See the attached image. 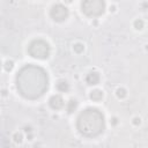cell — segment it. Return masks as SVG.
Listing matches in <instances>:
<instances>
[{
	"label": "cell",
	"mask_w": 148,
	"mask_h": 148,
	"mask_svg": "<svg viewBox=\"0 0 148 148\" xmlns=\"http://www.w3.org/2000/svg\"><path fill=\"white\" fill-rule=\"evenodd\" d=\"M47 74L39 67L28 65L16 76V87L25 98H37L44 94L49 86Z\"/></svg>",
	"instance_id": "6da1fadb"
},
{
	"label": "cell",
	"mask_w": 148,
	"mask_h": 148,
	"mask_svg": "<svg viewBox=\"0 0 148 148\" xmlns=\"http://www.w3.org/2000/svg\"><path fill=\"white\" fill-rule=\"evenodd\" d=\"M76 125L82 135L92 138L104 131V117L99 110L89 108L80 113Z\"/></svg>",
	"instance_id": "7a4b0ae2"
},
{
	"label": "cell",
	"mask_w": 148,
	"mask_h": 148,
	"mask_svg": "<svg viewBox=\"0 0 148 148\" xmlns=\"http://www.w3.org/2000/svg\"><path fill=\"white\" fill-rule=\"evenodd\" d=\"M28 52L31 57L37 59H46L50 56V46L43 39L32 40L28 47Z\"/></svg>",
	"instance_id": "3957f363"
},
{
	"label": "cell",
	"mask_w": 148,
	"mask_h": 148,
	"mask_svg": "<svg viewBox=\"0 0 148 148\" xmlns=\"http://www.w3.org/2000/svg\"><path fill=\"white\" fill-rule=\"evenodd\" d=\"M82 12L88 16H99L104 13L105 3L101 0H88L83 1L82 5Z\"/></svg>",
	"instance_id": "277c9868"
},
{
	"label": "cell",
	"mask_w": 148,
	"mask_h": 148,
	"mask_svg": "<svg viewBox=\"0 0 148 148\" xmlns=\"http://www.w3.org/2000/svg\"><path fill=\"white\" fill-rule=\"evenodd\" d=\"M50 15L51 17L57 21V22H62L65 21L67 17H68V9L61 5V3H57L54 5L52 8H51V12H50Z\"/></svg>",
	"instance_id": "5b68a950"
},
{
	"label": "cell",
	"mask_w": 148,
	"mask_h": 148,
	"mask_svg": "<svg viewBox=\"0 0 148 148\" xmlns=\"http://www.w3.org/2000/svg\"><path fill=\"white\" fill-rule=\"evenodd\" d=\"M49 103H50V106L52 109H54V110H59V109H61L64 106V99H62V97L60 95H53L50 98Z\"/></svg>",
	"instance_id": "8992f818"
},
{
	"label": "cell",
	"mask_w": 148,
	"mask_h": 148,
	"mask_svg": "<svg viewBox=\"0 0 148 148\" xmlns=\"http://www.w3.org/2000/svg\"><path fill=\"white\" fill-rule=\"evenodd\" d=\"M86 82L90 86L97 84L99 82V74L97 72H90L89 74H87L86 76Z\"/></svg>",
	"instance_id": "52a82bcc"
},
{
	"label": "cell",
	"mask_w": 148,
	"mask_h": 148,
	"mask_svg": "<svg viewBox=\"0 0 148 148\" xmlns=\"http://www.w3.org/2000/svg\"><path fill=\"white\" fill-rule=\"evenodd\" d=\"M90 98H91L92 101L98 102V101H101V99L103 98V92H102L101 90H98V89L92 90V91L90 92Z\"/></svg>",
	"instance_id": "ba28073f"
},
{
	"label": "cell",
	"mask_w": 148,
	"mask_h": 148,
	"mask_svg": "<svg viewBox=\"0 0 148 148\" xmlns=\"http://www.w3.org/2000/svg\"><path fill=\"white\" fill-rule=\"evenodd\" d=\"M57 89H58L59 91L65 92V91H67V90L69 89V86H68V83H67L66 81H59V82L57 83Z\"/></svg>",
	"instance_id": "9c48e42d"
},
{
	"label": "cell",
	"mask_w": 148,
	"mask_h": 148,
	"mask_svg": "<svg viewBox=\"0 0 148 148\" xmlns=\"http://www.w3.org/2000/svg\"><path fill=\"white\" fill-rule=\"evenodd\" d=\"M76 105H77L76 101H75V99H71V101L68 102V104H67V111H68L69 113L73 112V111L76 109Z\"/></svg>",
	"instance_id": "30bf717a"
},
{
	"label": "cell",
	"mask_w": 148,
	"mask_h": 148,
	"mask_svg": "<svg viewBox=\"0 0 148 148\" xmlns=\"http://www.w3.org/2000/svg\"><path fill=\"white\" fill-rule=\"evenodd\" d=\"M83 50H84V46H83L81 43H76V44L74 45V51H75V52H77V53H81Z\"/></svg>",
	"instance_id": "8fae6325"
},
{
	"label": "cell",
	"mask_w": 148,
	"mask_h": 148,
	"mask_svg": "<svg viewBox=\"0 0 148 148\" xmlns=\"http://www.w3.org/2000/svg\"><path fill=\"white\" fill-rule=\"evenodd\" d=\"M117 96H118L119 98H123V97H125V96H126V91H125V89H123V88H119V89H117Z\"/></svg>",
	"instance_id": "7c38bea8"
},
{
	"label": "cell",
	"mask_w": 148,
	"mask_h": 148,
	"mask_svg": "<svg viewBox=\"0 0 148 148\" xmlns=\"http://www.w3.org/2000/svg\"><path fill=\"white\" fill-rule=\"evenodd\" d=\"M134 27H135V29H142L143 28V21L142 20H136L134 22Z\"/></svg>",
	"instance_id": "4fadbf2b"
},
{
	"label": "cell",
	"mask_w": 148,
	"mask_h": 148,
	"mask_svg": "<svg viewBox=\"0 0 148 148\" xmlns=\"http://www.w3.org/2000/svg\"><path fill=\"white\" fill-rule=\"evenodd\" d=\"M13 66H14V64H13V61H6V64H5V69L8 72V71H12L13 69Z\"/></svg>",
	"instance_id": "5bb4252c"
},
{
	"label": "cell",
	"mask_w": 148,
	"mask_h": 148,
	"mask_svg": "<svg viewBox=\"0 0 148 148\" xmlns=\"http://www.w3.org/2000/svg\"><path fill=\"white\" fill-rule=\"evenodd\" d=\"M14 138H15V141H16V142H21V141H22V135H21L20 133H16V134L14 135Z\"/></svg>",
	"instance_id": "9a60e30c"
},
{
	"label": "cell",
	"mask_w": 148,
	"mask_h": 148,
	"mask_svg": "<svg viewBox=\"0 0 148 148\" xmlns=\"http://www.w3.org/2000/svg\"><path fill=\"white\" fill-rule=\"evenodd\" d=\"M0 68H1V61H0Z\"/></svg>",
	"instance_id": "2e32d148"
}]
</instances>
